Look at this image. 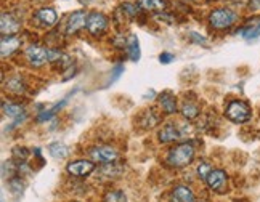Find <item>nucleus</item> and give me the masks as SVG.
I'll list each match as a JSON object with an SVG mask.
<instances>
[{
  "label": "nucleus",
  "mask_w": 260,
  "mask_h": 202,
  "mask_svg": "<svg viewBox=\"0 0 260 202\" xmlns=\"http://www.w3.org/2000/svg\"><path fill=\"white\" fill-rule=\"evenodd\" d=\"M24 55H26L27 63L34 68H41L47 63H55V61H59L61 58H64L61 53L56 52V50H50V48H45L41 45L27 47Z\"/></svg>",
  "instance_id": "nucleus-1"
},
{
  "label": "nucleus",
  "mask_w": 260,
  "mask_h": 202,
  "mask_svg": "<svg viewBox=\"0 0 260 202\" xmlns=\"http://www.w3.org/2000/svg\"><path fill=\"white\" fill-rule=\"evenodd\" d=\"M194 154H196V151L191 143H180L174 149L169 151L167 164L175 169H183L193 162Z\"/></svg>",
  "instance_id": "nucleus-2"
},
{
  "label": "nucleus",
  "mask_w": 260,
  "mask_h": 202,
  "mask_svg": "<svg viewBox=\"0 0 260 202\" xmlns=\"http://www.w3.org/2000/svg\"><path fill=\"white\" fill-rule=\"evenodd\" d=\"M225 116L232 120L235 124H244L247 122L249 119L252 116V111L249 108V105L246 101L241 99H235V101H230L226 109H225Z\"/></svg>",
  "instance_id": "nucleus-3"
},
{
  "label": "nucleus",
  "mask_w": 260,
  "mask_h": 202,
  "mask_svg": "<svg viewBox=\"0 0 260 202\" xmlns=\"http://www.w3.org/2000/svg\"><path fill=\"white\" fill-rule=\"evenodd\" d=\"M236 21V13L228 8H217L209 15V23L215 29H228Z\"/></svg>",
  "instance_id": "nucleus-4"
},
{
  "label": "nucleus",
  "mask_w": 260,
  "mask_h": 202,
  "mask_svg": "<svg viewBox=\"0 0 260 202\" xmlns=\"http://www.w3.org/2000/svg\"><path fill=\"white\" fill-rule=\"evenodd\" d=\"M88 154L95 162H102V164L114 162V160L119 157V153L113 146H93L88 151Z\"/></svg>",
  "instance_id": "nucleus-5"
},
{
  "label": "nucleus",
  "mask_w": 260,
  "mask_h": 202,
  "mask_svg": "<svg viewBox=\"0 0 260 202\" xmlns=\"http://www.w3.org/2000/svg\"><path fill=\"white\" fill-rule=\"evenodd\" d=\"M206 183L207 186L211 188L212 191H215V193H225L226 189V183H228V175L225 174L223 170L220 169H215L212 170L211 174H209V177L206 178Z\"/></svg>",
  "instance_id": "nucleus-6"
},
{
  "label": "nucleus",
  "mask_w": 260,
  "mask_h": 202,
  "mask_svg": "<svg viewBox=\"0 0 260 202\" xmlns=\"http://www.w3.org/2000/svg\"><path fill=\"white\" fill-rule=\"evenodd\" d=\"M85 27L92 36H102L108 27V19L102 13H90L87 16Z\"/></svg>",
  "instance_id": "nucleus-7"
},
{
  "label": "nucleus",
  "mask_w": 260,
  "mask_h": 202,
  "mask_svg": "<svg viewBox=\"0 0 260 202\" xmlns=\"http://www.w3.org/2000/svg\"><path fill=\"white\" fill-rule=\"evenodd\" d=\"M95 170V164L92 160H74V162L68 164V172L74 177H88Z\"/></svg>",
  "instance_id": "nucleus-8"
},
{
  "label": "nucleus",
  "mask_w": 260,
  "mask_h": 202,
  "mask_svg": "<svg viewBox=\"0 0 260 202\" xmlns=\"http://www.w3.org/2000/svg\"><path fill=\"white\" fill-rule=\"evenodd\" d=\"M87 24V15L84 12H74L68 18L66 23V32L68 34H76Z\"/></svg>",
  "instance_id": "nucleus-9"
},
{
  "label": "nucleus",
  "mask_w": 260,
  "mask_h": 202,
  "mask_svg": "<svg viewBox=\"0 0 260 202\" xmlns=\"http://www.w3.org/2000/svg\"><path fill=\"white\" fill-rule=\"evenodd\" d=\"M171 202H196V196L191 188L188 186H175L171 193Z\"/></svg>",
  "instance_id": "nucleus-10"
},
{
  "label": "nucleus",
  "mask_w": 260,
  "mask_h": 202,
  "mask_svg": "<svg viewBox=\"0 0 260 202\" xmlns=\"http://www.w3.org/2000/svg\"><path fill=\"white\" fill-rule=\"evenodd\" d=\"M180 137H182V132H180V128H177L175 124L162 125V128L157 133V138L161 143H172V141H177Z\"/></svg>",
  "instance_id": "nucleus-11"
},
{
  "label": "nucleus",
  "mask_w": 260,
  "mask_h": 202,
  "mask_svg": "<svg viewBox=\"0 0 260 202\" xmlns=\"http://www.w3.org/2000/svg\"><path fill=\"white\" fill-rule=\"evenodd\" d=\"M0 31L4 36H13L19 31V21L12 13H4L0 21Z\"/></svg>",
  "instance_id": "nucleus-12"
},
{
  "label": "nucleus",
  "mask_w": 260,
  "mask_h": 202,
  "mask_svg": "<svg viewBox=\"0 0 260 202\" xmlns=\"http://www.w3.org/2000/svg\"><path fill=\"white\" fill-rule=\"evenodd\" d=\"M2 111L4 114L10 119H15L16 122H21V120L26 119V113H24V108L15 105V103H10V101H4L2 103Z\"/></svg>",
  "instance_id": "nucleus-13"
},
{
  "label": "nucleus",
  "mask_w": 260,
  "mask_h": 202,
  "mask_svg": "<svg viewBox=\"0 0 260 202\" xmlns=\"http://www.w3.org/2000/svg\"><path fill=\"white\" fill-rule=\"evenodd\" d=\"M157 101H159V105H161V108L166 114H175L177 113V99L172 93H169V92L161 93L157 98Z\"/></svg>",
  "instance_id": "nucleus-14"
},
{
  "label": "nucleus",
  "mask_w": 260,
  "mask_h": 202,
  "mask_svg": "<svg viewBox=\"0 0 260 202\" xmlns=\"http://www.w3.org/2000/svg\"><path fill=\"white\" fill-rule=\"evenodd\" d=\"M36 19L44 26H53L58 19V15L52 8H42L36 13Z\"/></svg>",
  "instance_id": "nucleus-15"
},
{
  "label": "nucleus",
  "mask_w": 260,
  "mask_h": 202,
  "mask_svg": "<svg viewBox=\"0 0 260 202\" xmlns=\"http://www.w3.org/2000/svg\"><path fill=\"white\" fill-rule=\"evenodd\" d=\"M19 45H21L19 39H16L13 36H4V39H2V56L7 58L10 55H13L19 48Z\"/></svg>",
  "instance_id": "nucleus-16"
},
{
  "label": "nucleus",
  "mask_w": 260,
  "mask_h": 202,
  "mask_svg": "<svg viewBox=\"0 0 260 202\" xmlns=\"http://www.w3.org/2000/svg\"><path fill=\"white\" fill-rule=\"evenodd\" d=\"M241 36L244 39H255L257 36H260V16L249 19L244 26V29L241 31Z\"/></svg>",
  "instance_id": "nucleus-17"
},
{
  "label": "nucleus",
  "mask_w": 260,
  "mask_h": 202,
  "mask_svg": "<svg viewBox=\"0 0 260 202\" xmlns=\"http://www.w3.org/2000/svg\"><path fill=\"white\" fill-rule=\"evenodd\" d=\"M180 111H182V116L188 120H194L199 116V113H201V109H199V106L194 103V101H188V99L182 103Z\"/></svg>",
  "instance_id": "nucleus-18"
},
{
  "label": "nucleus",
  "mask_w": 260,
  "mask_h": 202,
  "mask_svg": "<svg viewBox=\"0 0 260 202\" xmlns=\"http://www.w3.org/2000/svg\"><path fill=\"white\" fill-rule=\"evenodd\" d=\"M138 5L146 12H162L166 8L164 0H138Z\"/></svg>",
  "instance_id": "nucleus-19"
},
{
  "label": "nucleus",
  "mask_w": 260,
  "mask_h": 202,
  "mask_svg": "<svg viewBox=\"0 0 260 202\" xmlns=\"http://www.w3.org/2000/svg\"><path fill=\"white\" fill-rule=\"evenodd\" d=\"M7 90L12 93H23L24 92V84H23V79L19 76H13L12 79H8L7 82Z\"/></svg>",
  "instance_id": "nucleus-20"
},
{
  "label": "nucleus",
  "mask_w": 260,
  "mask_h": 202,
  "mask_svg": "<svg viewBox=\"0 0 260 202\" xmlns=\"http://www.w3.org/2000/svg\"><path fill=\"white\" fill-rule=\"evenodd\" d=\"M66 99L68 98H64V99H61V101H59V103H56L53 108H50V109H45L44 111V113H41V114H39V117H37V120H39V122H45V120H48V119H52L56 113H58V111L59 109H61L64 105H66Z\"/></svg>",
  "instance_id": "nucleus-21"
},
{
  "label": "nucleus",
  "mask_w": 260,
  "mask_h": 202,
  "mask_svg": "<svg viewBox=\"0 0 260 202\" xmlns=\"http://www.w3.org/2000/svg\"><path fill=\"white\" fill-rule=\"evenodd\" d=\"M48 151H50V154H52L53 157H56V159H64L69 154L68 146L63 145V143H53V145H50L48 146Z\"/></svg>",
  "instance_id": "nucleus-22"
},
{
  "label": "nucleus",
  "mask_w": 260,
  "mask_h": 202,
  "mask_svg": "<svg viewBox=\"0 0 260 202\" xmlns=\"http://www.w3.org/2000/svg\"><path fill=\"white\" fill-rule=\"evenodd\" d=\"M127 48H128V55L132 61H138L140 59V45H138V39L135 36H132L127 42Z\"/></svg>",
  "instance_id": "nucleus-23"
},
{
  "label": "nucleus",
  "mask_w": 260,
  "mask_h": 202,
  "mask_svg": "<svg viewBox=\"0 0 260 202\" xmlns=\"http://www.w3.org/2000/svg\"><path fill=\"white\" fill-rule=\"evenodd\" d=\"M103 202H127V196L121 189H113L105 194Z\"/></svg>",
  "instance_id": "nucleus-24"
},
{
  "label": "nucleus",
  "mask_w": 260,
  "mask_h": 202,
  "mask_svg": "<svg viewBox=\"0 0 260 202\" xmlns=\"http://www.w3.org/2000/svg\"><path fill=\"white\" fill-rule=\"evenodd\" d=\"M27 156H29V151H27L26 148L18 146V148H15V149H13V157L18 160V164L24 162V160L27 159Z\"/></svg>",
  "instance_id": "nucleus-25"
},
{
  "label": "nucleus",
  "mask_w": 260,
  "mask_h": 202,
  "mask_svg": "<svg viewBox=\"0 0 260 202\" xmlns=\"http://www.w3.org/2000/svg\"><path fill=\"white\" fill-rule=\"evenodd\" d=\"M8 186H10V189H12L13 194H19L24 189V186L21 183V178H10Z\"/></svg>",
  "instance_id": "nucleus-26"
},
{
  "label": "nucleus",
  "mask_w": 260,
  "mask_h": 202,
  "mask_svg": "<svg viewBox=\"0 0 260 202\" xmlns=\"http://www.w3.org/2000/svg\"><path fill=\"white\" fill-rule=\"evenodd\" d=\"M211 172H212V167L209 165L207 162H201V164L198 165V175L201 177L203 180H206V178L209 177V174H211Z\"/></svg>",
  "instance_id": "nucleus-27"
},
{
  "label": "nucleus",
  "mask_w": 260,
  "mask_h": 202,
  "mask_svg": "<svg viewBox=\"0 0 260 202\" xmlns=\"http://www.w3.org/2000/svg\"><path fill=\"white\" fill-rule=\"evenodd\" d=\"M157 122H159V117L153 113V111H149V117H145L143 127H145V128H151V127H154Z\"/></svg>",
  "instance_id": "nucleus-28"
},
{
  "label": "nucleus",
  "mask_w": 260,
  "mask_h": 202,
  "mask_svg": "<svg viewBox=\"0 0 260 202\" xmlns=\"http://www.w3.org/2000/svg\"><path fill=\"white\" fill-rule=\"evenodd\" d=\"M122 10H124V12H127V15H128L130 18H134V16L137 15V7H135V5L124 4V5H122Z\"/></svg>",
  "instance_id": "nucleus-29"
},
{
  "label": "nucleus",
  "mask_w": 260,
  "mask_h": 202,
  "mask_svg": "<svg viewBox=\"0 0 260 202\" xmlns=\"http://www.w3.org/2000/svg\"><path fill=\"white\" fill-rule=\"evenodd\" d=\"M159 61H161L162 64L172 63V61H174V55H171V53H162L161 56H159Z\"/></svg>",
  "instance_id": "nucleus-30"
},
{
  "label": "nucleus",
  "mask_w": 260,
  "mask_h": 202,
  "mask_svg": "<svg viewBox=\"0 0 260 202\" xmlns=\"http://www.w3.org/2000/svg\"><path fill=\"white\" fill-rule=\"evenodd\" d=\"M122 73H124V66H116V68H114V73H113V79L109 80V84H113L114 80H117V77L121 76Z\"/></svg>",
  "instance_id": "nucleus-31"
},
{
  "label": "nucleus",
  "mask_w": 260,
  "mask_h": 202,
  "mask_svg": "<svg viewBox=\"0 0 260 202\" xmlns=\"http://www.w3.org/2000/svg\"><path fill=\"white\" fill-rule=\"evenodd\" d=\"M189 37H194V42H198V44H206L204 37H203V36H199V34H196V32H191V34H189Z\"/></svg>",
  "instance_id": "nucleus-32"
},
{
  "label": "nucleus",
  "mask_w": 260,
  "mask_h": 202,
  "mask_svg": "<svg viewBox=\"0 0 260 202\" xmlns=\"http://www.w3.org/2000/svg\"><path fill=\"white\" fill-rule=\"evenodd\" d=\"M73 202H76V200H73Z\"/></svg>",
  "instance_id": "nucleus-33"
}]
</instances>
